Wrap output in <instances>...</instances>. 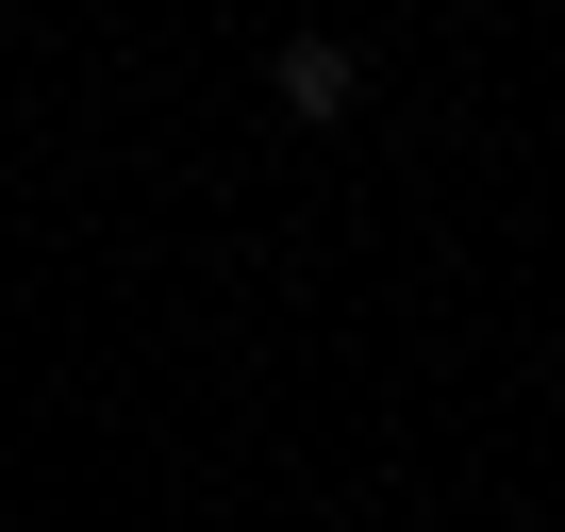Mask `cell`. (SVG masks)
<instances>
[{"mask_svg":"<svg viewBox=\"0 0 565 532\" xmlns=\"http://www.w3.org/2000/svg\"><path fill=\"white\" fill-rule=\"evenodd\" d=\"M266 100H282V134H350V117H366V34H333V18L282 34V51H266Z\"/></svg>","mask_w":565,"mask_h":532,"instance_id":"1","label":"cell"}]
</instances>
